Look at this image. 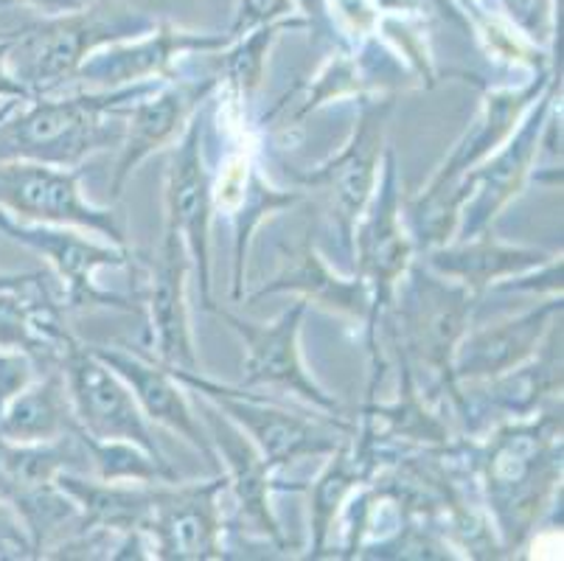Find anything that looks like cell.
<instances>
[{"label":"cell","instance_id":"6da1fadb","mask_svg":"<svg viewBox=\"0 0 564 561\" xmlns=\"http://www.w3.org/2000/svg\"><path fill=\"white\" fill-rule=\"evenodd\" d=\"M158 25L124 0H94L18 31L7 51V68L32 96L74 79L82 62L99 48L150 34Z\"/></svg>","mask_w":564,"mask_h":561},{"label":"cell","instance_id":"7a4b0ae2","mask_svg":"<svg viewBox=\"0 0 564 561\" xmlns=\"http://www.w3.org/2000/svg\"><path fill=\"white\" fill-rule=\"evenodd\" d=\"M143 93V87H118L54 101L29 96L0 118V161L74 166L87 152L124 141V127H107L101 116L132 105Z\"/></svg>","mask_w":564,"mask_h":561},{"label":"cell","instance_id":"3957f363","mask_svg":"<svg viewBox=\"0 0 564 561\" xmlns=\"http://www.w3.org/2000/svg\"><path fill=\"white\" fill-rule=\"evenodd\" d=\"M562 416L502 427L480 455V472L489 486L502 531H514V544L540 517L562 466Z\"/></svg>","mask_w":564,"mask_h":561},{"label":"cell","instance_id":"277c9868","mask_svg":"<svg viewBox=\"0 0 564 561\" xmlns=\"http://www.w3.org/2000/svg\"><path fill=\"white\" fill-rule=\"evenodd\" d=\"M172 374L181 385H188L199 396L212 399L253 441V446L261 452V457H264L270 470H279V466L295 463L301 457L335 452L340 446V435L337 432H351V427L343 424V421L326 427L321 421L304 419V416L290 413L284 408L267 404L259 396L245 393V388H230V385L212 382V379L197 374V370L177 368Z\"/></svg>","mask_w":564,"mask_h":561},{"label":"cell","instance_id":"5b68a950","mask_svg":"<svg viewBox=\"0 0 564 561\" xmlns=\"http://www.w3.org/2000/svg\"><path fill=\"white\" fill-rule=\"evenodd\" d=\"M56 365L63 368L76 424L90 439L127 441V444H135L143 452H150L155 461H163L161 446L155 444V435L147 424V416L141 413L135 396L116 370L107 368L90 348L74 339V334L65 339Z\"/></svg>","mask_w":564,"mask_h":561},{"label":"cell","instance_id":"8992f818","mask_svg":"<svg viewBox=\"0 0 564 561\" xmlns=\"http://www.w3.org/2000/svg\"><path fill=\"white\" fill-rule=\"evenodd\" d=\"M0 211L43 225H79L124 247V228L107 208H96L79 192V172L40 161H0Z\"/></svg>","mask_w":564,"mask_h":561},{"label":"cell","instance_id":"52a82bcc","mask_svg":"<svg viewBox=\"0 0 564 561\" xmlns=\"http://www.w3.org/2000/svg\"><path fill=\"white\" fill-rule=\"evenodd\" d=\"M306 306H310V301L301 298L295 306L286 309L284 315L275 323H270V326H267V323L242 321V317L230 315V312H219V317H225V321L230 323V328H234L245 343L242 388H261V385H270V388L301 396L304 401H310L312 408L323 410L329 419H337V416H340V404L312 382L304 363H301L299 332L301 321H304L306 315Z\"/></svg>","mask_w":564,"mask_h":561},{"label":"cell","instance_id":"ba28073f","mask_svg":"<svg viewBox=\"0 0 564 561\" xmlns=\"http://www.w3.org/2000/svg\"><path fill=\"white\" fill-rule=\"evenodd\" d=\"M391 110L393 99H379L362 107V116L348 147L323 169L299 177L304 185H315V188L329 192L332 211H335L346 247L354 245L357 219L366 214L373 192H377L379 166H382L384 154V127H388Z\"/></svg>","mask_w":564,"mask_h":561},{"label":"cell","instance_id":"9c48e42d","mask_svg":"<svg viewBox=\"0 0 564 561\" xmlns=\"http://www.w3.org/2000/svg\"><path fill=\"white\" fill-rule=\"evenodd\" d=\"M225 477L194 486H155L152 506L141 531L152 533L158 559H219V517L217 497Z\"/></svg>","mask_w":564,"mask_h":561},{"label":"cell","instance_id":"30bf717a","mask_svg":"<svg viewBox=\"0 0 564 561\" xmlns=\"http://www.w3.org/2000/svg\"><path fill=\"white\" fill-rule=\"evenodd\" d=\"M371 203V216L357 234V278L368 287L373 321L379 309L391 303L393 290L402 281L410 265V253H413L410 236L402 228V214H399L397 154H393V149H384L382 174H379Z\"/></svg>","mask_w":564,"mask_h":561},{"label":"cell","instance_id":"8fae6325","mask_svg":"<svg viewBox=\"0 0 564 561\" xmlns=\"http://www.w3.org/2000/svg\"><path fill=\"white\" fill-rule=\"evenodd\" d=\"M203 132L199 121L186 130L183 141L172 149L166 172L169 225L183 236L188 256L197 265L203 303L212 306V259H208V228H212V177L203 161Z\"/></svg>","mask_w":564,"mask_h":561},{"label":"cell","instance_id":"7c38bea8","mask_svg":"<svg viewBox=\"0 0 564 561\" xmlns=\"http://www.w3.org/2000/svg\"><path fill=\"white\" fill-rule=\"evenodd\" d=\"M188 267H192V256H188L186 241L172 225H166L158 261L147 270L143 303L150 309V326L158 346V359L169 370H197L186 309Z\"/></svg>","mask_w":564,"mask_h":561},{"label":"cell","instance_id":"4fadbf2b","mask_svg":"<svg viewBox=\"0 0 564 561\" xmlns=\"http://www.w3.org/2000/svg\"><path fill=\"white\" fill-rule=\"evenodd\" d=\"M228 43L230 34H192V31H181L169 23H158L143 37L121 40V43L107 45V51L99 48L96 54L87 56L74 79L118 90V87L132 85V82L166 76L174 56L188 54V51L212 54Z\"/></svg>","mask_w":564,"mask_h":561},{"label":"cell","instance_id":"5bb4252c","mask_svg":"<svg viewBox=\"0 0 564 561\" xmlns=\"http://www.w3.org/2000/svg\"><path fill=\"white\" fill-rule=\"evenodd\" d=\"M0 230L12 239L23 241L32 250L43 253L51 261V267L56 270V276L63 278L65 292H68V301L74 306H85V303H101V306H121V298H116L112 292H105L101 287H96V270L99 267H118L127 261L124 247L96 245L90 239H82L79 234H70L63 230V225H25L14 223L7 211H0Z\"/></svg>","mask_w":564,"mask_h":561},{"label":"cell","instance_id":"9a60e30c","mask_svg":"<svg viewBox=\"0 0 564 561\" xmlns=\"http://www.w3.org/2000/svg\"><path fill=\"white\" fill-rule=\"evenodd\" d=\"M404 303L410 348L422 354L424 363L441 374L444 385L455 390L453 357L475 309V292L460 284L447 287L438 278L419 276Z\"/></svg>","mask_w":564,"mask_h":561},{"label":"cell","instance_id":"2e32d148","mask_svg":"<svg viewBox=\"0 0 564 561\" xmlns=\"http://www.w3.org/2000/svg\"><path fill=\"white\" fill-rule=\"evenodd\" d=\"M547 110H551V99H542L540 110L522 123L514 143L506 147V152L497 154L495 161L486 169H480V172L458 180V183L469 185V192L460 188V194H453L449 199H455V208L464 199H469V208L464 211V239L486 234V228L495 223L497 211L522 188L528 172H531L533 158L540 152V132Z\"/></svg>","mask_w":564,"mask_h":561},{"label":"cell","instance_id":"e0dca14e","mask_svg":"<svg viewBox=\"0 0 564 561\" xmlns=\"http://www.w3.org/2000/svg\"><path fill=\"white\" fill-rule=\"evenodd\" d=\"M199 413H203L205 427H208L214 450H217V455L225 457L228 481L236 492V500H239L242 519L253 531H259L261 537L284 544L279 519H275L273 508H270V472L273 470L267 466L261 452L253 446V441L212 399L199 396Z\"/></svg>","mask_w":564,"mask_h":561},{"label":"cell","instance_id":"ac0fdd59","mask_svg":"<svg viewBox=\"0 0 564 561\" xmlns=\"http://www.w3.org/2000/svg\"><path fill=\"white\" fill-rule=\"evenodd\" d=\"M90 352L124 379L127 388L135 396L138 408L147 419H152L155 424L169 427V430L181 432L183 439L192 441L199 452L212 463L219 461L217 450H214L212 439L205 435L203 424L194 416L192 404L183 396L181 382L174 379L172 370L161 363H147L138 354L124 352V348H107V346H94Z\"/></svg>","mask_w":564,"mask_h":561},{"label":"cell","instance_id":"d6986e66","mask_svg":"<svg viewBox=\"0 0 564 561\" xmlns=\"http://www.w3.org/2000/svg\"><path fill=\"white\" fill-rule=\"evenodd\" d=\"M558 312H562V301H551L540 309H531L525 315L469 334L460 348H455L453 379L471 385L514 370L517 365L536 354L542 337L556 326L553 317Z\"/></svg>","mask_w":564,"mask_h":561},{"label":"cell","instance_id":"ffe728a7","mask_svg":"<svg viewBox=\"0 0 564 561\" xmlns=\"http://www.w3.org/2000/svg\"><path fill=\"white\" fill-rule=\"evenodd\" d=\"M217 85V76L199 82H181V85H172L166 90L155 93L152 99H138L132 101L127 116H130V130L124 132V149H121V158H118L116 174H112L110 194L112 199L121 197V188H124L127 177L132 174V169L150 158L155 149L169 147L177 136L186 118L192 116L194 107L199 105V99L208 96V90Z\"/></svg>","mask_w":564,"mask_h":561},{"label":"cell","instance_id":"44dd1931","mask_svg":"<svg viewBox=\"0 0 564 561\" xmlns=\"http://www.w3.org/2000/svg\"><path fill=\"white\" fill-rule=\"evenodd\" d=\"M63 370H48L40 382H29L0 408L3 444H45L79 432Z\"/></svg>","mask_w":564,"mask_h":561},{"label":"cell","instance_id":"7402d4cb","mask_svg":"<svg viewBox=\"0 0 564 561\" xmlns=\"http://www.w3.org/2000/svg\"><path fill=\"white\" fill-rule=\"evenodd\" d=\"M545 85H547V76H542L540 82H533V85L525 87L522 93L509 90V93H495V96H489V101H486L484 107V116H480L478 123L471 127L469 136L458 143V149L449 154V161L444 163V169L435 174L427 192L415 199V203L419 205L435 203V199L444 197V194H447L449 188H453V185L458 183L471 166H475V163L486 161V158L491 154V149L514 132L517 121L522 118V110H525L531 101H536V96H540Z\"/></svg>","mask_w":564,"mask_h":561},{"label":"cell","instance_id":"603a6c76","mask_svg":"<svg viewBox=\"0 0 564 561\" xmlns=\"http://www.w3.org/2000/svg\"><path fill=\"white\" fill-rule=\"evenodd\" d=\"M56 486L68 494L82 511L79 531H141L143 519L150 514L155 483L147 486H124L118 481L87 483L82 477L63 472Z\"/></svg>","mask_w":564,"mask_h":561},{"label":"cell","instance_id":"cb8c5ba5","mask_svg":"<svg viewBox=\"0 0 564 561\" xmlns=\"http://www.w3.org/2000/svg\"><path fill=\"white\" fill-rule=\"evenodd\" d=\"M542 261H545V253H540V250L500 245L486 234L464 239L458 247H441V250L430 253V265L441 276L455 278L460 287H466L475 295L484 287H489L495 278L542 267Z\"/></svg>","mask_w":564,"mask_h":561},{"label":"cell","instance_id":"d4e9b609","mask_svg":"<svg viewBox=\"0 0 564 561\" xmlns=\"http://www.w3.org/2000/svg\"><path fill=\"white\" fill-rule=\"evenodd\" d=\"M304 292L306 301H317L323 306L337 309V312H348V315H368L371 312V295L368 287L362 284L360 278L354 281H343L337 278L329 267L323 265L321 256L315 253V247L310 239L301 241L299 259L292 261L290 270L275 276L259 295H273V292Z\"/></svg>","mask_w":564,"mask_h":561},{"label":"cell","instance_id":"484cf974","mask_svg":"<svg viewBox=\"0 0 564 561\" xmlns=\"http://www.w3.org/2000/svg\"><path fill=\"white\" fill-rule=\"evenodd\" d=\"M373 470V461L360 452L354 457L346 446H337L335 457L329 466L323 470V475L312 483L310 503H312V555H321L326 548L332 525H335L337 511L346 503L348 492L360 481H366Z\"/></svg>","mask_w":564,"mask_h":561},{"label":"cell","instance_id":"4316f807","mask_svg":"<svg viewBox=\"0 0 564 561\" xmlns=\"http://www.w3.org/2000/svg\"><path fill=\"white\" fill-rule=\"evenodd\" d=\"M299 199V194H281V192H273V188H267L264 183H261L256 174H250V180L245 183V192L242 197H239V203H242V211H245V219H248V225H242V228L236 230V270H234V298L242 295V265H245V245H248L250 239V230H253V225L259 223L261 216L270 214V211L275 208H284V205H292Z\"/></svg>","mask_w":564,"mask_h":561},{"label":"cell","instance_id":"83f0119b","mask_svg":"<svg viewBox=\"0 0 564 561\" xmlns=\"http://www.w3.org/2000/svg\"><path fill=\"white\" fill-rule=\"evenodd\" d=\"M511 25L536 45H551L556 34V0H500Z\"/></svg>","mask_w":564,"mask_h":561},{"label":"cell","instance_id":"f1b7e54d","mask_svg":"<svg viewBox=\"0 0 564 561\" xmlns=\"http://www.w3.org/2000/svg\"><path fill=\"white\" fill-rule=\"evenodd\" d=\"M295 18V3L292 0H239L236 3V18L230 25V37H242L248 31L267 23Z\"/></svg>","mask_w":564,"mask_h":561},{"label":"cell","instance_id":"f546056e","mask_svg":"<svg viewBox=\"0 0 564 561\" xmlns=\"http://www.w3.org/2000/svg\"><path fill=\"white\" fill-rule=\"evenodd\" d=\"M0 550H12V555H29L32 548V539L25 533L23 519L18 517L12 506L7 500H0Z\"/></svg>","mask_w":564,"mask_h":561},{"label":"cell","instance_id":"4dcf8cb0","mask_svg":"<svg viewBox=\"0 0 564 561\" xmlns=\"http://www.w3.org/2000/svg\"><path fill=\"white\" fill-rule=\"evenodd\" d=\"M295 12L306 20L315 34H335V14H332V0H292Z\"/></svg>","mask_w":564,"mask_h":561},{"label":"cell","instance_id":"1f68e13d","mask_svg":"<svg viewBox=\"0 0 564 561\" xmlns=\"http://www.w3.org/2000/svg\"><path fill=\"white\" fill-rule=\"evenodd\" d=\"M45 278L40 272H0V295L3 292H23V290H34V287L43 284Z\"/></svg>","mask_w":564,"mask_h":561},{"label":"cell","instance_id":"d6a6232c","mask_svg":"<svg viewBox=\"0 0 564 561\" xmlns=\"http://www.w3.org/2000/svg\"><path fill=\"white\" fill-rule=\"evenodd\" d=\"M23 3L40 9L43 14H59V12H68V9L82 7L85 0H23Z\"/></svg>","mask_w":564,"mask_h":561},{"label":"cell","instance_id":"836d02e7","mask_svg":"<svg viewBox=\"0 0 564 561\" xmlns=\"http://www.w3.org/2000/svg\"><path fill=\"white\" fill-rule=\"evenodd\" d=\"M9 3H14V0H0V7H9Z\"/></svg>","mask_w":564,"mask_h":561}]
</instances>
